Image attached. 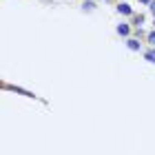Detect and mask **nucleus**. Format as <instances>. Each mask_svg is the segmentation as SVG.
<instances>
[{
    "label": "nucleus",
    "instance_id": "f257e3e1",
    "mask_svg": "<svg viewBox=\"0 0 155 155\" xmlns=\"http://www.w3.org/2000/svg\"><path fill=\"white\" fill-rule=\"evenodd\" d=\"M117 11H120V13H124V16H129V13H131V7L122 2V5H120V7H117Z\"/></svg>",
    "mask_w": 155,
    "mask_h": 155
},
{
    "label": "nucleus",
    "instance_id": "f03ea898",
    "mask_svg": "<svg viewBox=\"0 0 155 155\" xmlns=\"http://www.w3.org/2000/svg\"><path fill=\"white\" fill-rule=\"evenodd\" d=\"M117 33H122V36H129V25H120V27H117Z\"/></svg>",
    "mask_w": 155,
    "mask_h": 155
},
{
    "label": "nucleus",
    "instance_id": "7ed1b4c3",
    "mask_svg": "<svg viewBox=\"0 0 155 155\" xmlns=\"http://www.w3.org/2000/svg\"><path fill=\"white\" fill-rule=\"evenodd\" d=\"M129 49H133V51H137V49H140V42L131 38V40H129Z\"/></svg>",
    "mask_w": 155,
    "mask_h": 155
},
{
    "label": "nucleus",
    "instance_id": "20e7f679",
    "mask_svg": "<svg viewBox=\"0 0 155 155\" xmlns=\"http://www.w3.org/2000/svg\"><path fill=\"white\" fill-rule=\"evenodd\" d=\"M146 60H149V62H155V53H153V51L146 53Z\"/></svg>",
    "mask_w": 155,
    "mask_h": 155
},
{
    "label": "nucleus",
    "instance_id": "39448f33",
    "mask_svg": "<svg viewBox=\"0 0 155 155\" xmlns=\"http://www.w3.org/2000/svg\"><path fill=\"white\" fill-rule=\"evenodd\" d=\"M149 42H151V45H155V31L149 33Z\"/></svg>",
    "mask_w": 155,
    "mask_h": 155
},
{
    "label": "nucleus",
    "instance_id": "423d86ee",
    "mask_svg": "<svg viewBox=\"0 0 155 155\" xmlns=\"http://www.w3.org/2000/svg\"><path fill=\"white\" fill-rule=\"evenodd\" d=\"M151 11H153V13H155V2H151Z\"/></svg>",
    "mask_w": 155,
    "mask_h": 155
},
{
    "label": "nucleus",
    "instance_id": "0eeeda50",
    "mask_svg": "<svg viewBox=\"0 0 155 155\" xmlns=\"http://www.w3.org/2000/svg\"><path fill=\"white\" fill-rule=\"evenodd\" d=\"M142 2H151V0H142Z\"/></svg>",
    "mask_w": 155,
    "mask_h": 155
}]
</instances>
